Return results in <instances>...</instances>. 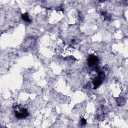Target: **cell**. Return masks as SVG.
<instances>
[{
    "mask_svg": "<svg viewBox=\"0 0 128 128\" xmlns=\"http://www.w3.org/2000/svg\"><path fill=\"white\" fill-rule=\"evenodd\" d=\"M14 116L18 119L24 120L29 116L28 110L20 104L15 105L13 107Z\"/></svg>",
    "mask_w": 128,
    "mask_h": 128,
    "instance_id": "6da1fadb",
    "label": "cell"
},
{
    "mask_svg": "<svg viewBox=\"0 0 128 128\" xmlns=\"http://www.w3.org/2000/svg\"><path fill=\"white\" fill-rule=\"evenodd\" d=\"M104 78V72H100L99 73L98 76L94 79L92 84L94 85V88H96L102 84L103 80Z\"/></svg>",
    "mask_w": 128,
    "mask_h": 128,
    "instance_id": "7a4b0ae2",
    "label": "cell"
},
{
    "mask_svg": "<svg viewBox=\"0 0 128 128\" xmlns=\"http://www.w3.org/2000/svg\"><path fill=\"white\" fill-rule=\"evenodd\" d=\"M98 58L94 54L90 55L87 60L88 64L90 67L96 66L98 64Z\"/></svg>",
    "mask_w": 128,
    "mask_h": 128,
    "instance_id": "3957f363",
    "label": "cell"
},
{
    "mask_svg": "<svg viewBox=\"0 0 128 128\" xmlns=\"http://www.w3.org/2000/svg\"><path fill=\"white\" fill-rule=\"evenodd\" d=\"M22 18L24 21H25L26 22L30 23L32 22L31 20L30 19V18L29 17V16H28V12H25V13L22 14Z\"/></svg>",
    "mask_w": 128,
    "mask_h": 128,
    "instance_id": "277c9868",
    "label": "cell"
},
{
    "mask_svg": "<svg viewBox=\"0 0 128 128\" xmlns=\"http://www.w3.org/2000/svg\"><path fill=\"white\" fill-rule=\"evenodd\" d=\"M86 120L84 118H82L80 120V124H81V125L82 126H84L86 124Z\"/></svg>",
    "mask_w": 128,
    "mask_h": 128,
    "instance_id": "5b68a950",
    "label": "cell"
}]
</instances>
